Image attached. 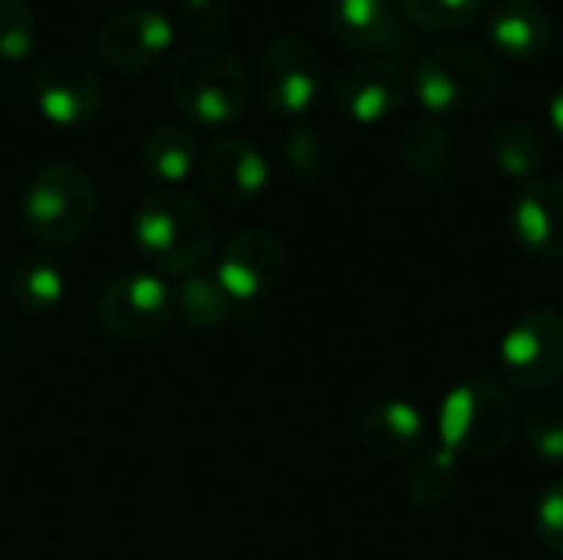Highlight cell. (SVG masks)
<instances>
[{
  "label": "cell",
  "mask_w": 563,
  "mask_h": 560,
  "mask_svg": "<svg viewBox=\"0 0 563 560\" xmlns=\"http://www.w3.org/2000/svg\"><path fill=\"white\" fill-rule=\"evenodd\" d=\"M30 86L43 119L63 129L92 122L106 102V83L99 69L73 50L46 53L33 66Z\"/></svg>",
  "instance_id": "obj_7"
},
{
  "label": "cell",
  "mask_w": 563,
  "mask_h": 560,
  "mask_svg": "<svg viewBox=\"0 0 563 560\" xmlns=\"http://www.w3.org/2000/svg\"><path fill=\"white\" fill-rule=\"evenodd\" d=\"M254 89L277 116H303L323 89V59L297 33L274 36L254 66Z\"/></svg>",
  "instance_id": "obj_8"
},
{
  "label": "cell",
  "mask_w": 563,
  "mask_h": 560,
  "mask_svg": "<svg viewBox=\"0 0 563 560\" xmlns=\"http://www.w3.org/2000/svg\"><path fill=\"white\" fill-rule=\"evenodd\" d=\"M290 267L284 238L271 228H241L221 248L214 261V281L244 307L264 300L280 287Z\"/></svg>",
  "instance_id": "obj_10"
},
{
  "label": "cell",
  "mask_w": 563,
  "mask_h": 560,
  "mask_svg": "<svg viewBox=\"0 0 563 560\" xmlns=\"http://www.w3.org/2000/svg\"><path fill=\"white\" fill-rule=\"evenodd\" d=\"M399 162L402 168L432 188L452 185L465 168L462 139L439 119H412L399 135Z\"/></svg>",
  "instance_id": "obj_16"
},
{
  "label": "cell",
  "mask_w": 563,
  "mask_h": 560,
  "mask_svg": "<svg viewBox=\"0 0 563 560\" xmlns=\"http://www.w3.org/2000/svg\"><path fill=\"white\" fill-rule=\"evenodd\" d=\"M525 436L528 446L538 459L544 462H563V399L561 396H544L528 409L525 419Z\"/></svg>",
  "instance_id": "obj_25"
},
{
  "label": "cell",
  "mask_w": 563,
  "mask_h": 560,
  "mask_svg": "<svg viewBox=\"0 0 563 560\" xmlns=\"http://www.w3.org/2000/svg\"><path fill=\"white\" fill-rule=\"evenodd\" d=\"M181 20L198 36H221L234 23V0H181Z\"/></svg>",
  "instance_id": "obj_29"
},
{
  "label": "cell",
  "mask_w": 563,
  "mask_h": 560,
  "mask_svg": "<svg viewBox=\"0 0 563 560\" xmlns=\"http://www.w3.org/2000/svg\"><path fill=\"white\" fill-rule=\"evenodd\" d=\"M488 155L501 175L531 182L541 172V165L548 162V139L538 125H531L525 119H508V122L495 125V132L488 139Z\"/></svg>",
  "instance_id": "obj_22"
},
{
  "label": "cell",
  "mask_w": 563,
  "mask_h": 560,
  "mask_svg": "<svg viewBox=\"0 0 563 560\" xmlns=\"http://www.w3.org/2000/svg\"><path fill=\"white\" fill-rule=\"evenodd\" d=\"M429 426L416 403L409 399H379L360 419L363 446L386 462L416 459L426 446Z\"/></svg>",
  "instance_id": "obj_18"
},
{
  "label": "cell",
  "mask_w": 563,
  "mask_h": 560,
  "mask_svg": "<svg viewBox=\"0 0 563 560\" xmlns=\"http://www.w3.org/2000/svg\"><path fill=\"white\" fill-rule=\"evenodd\" d=\"M327 26L336 43L356 53L406 63L412 36L389 0H327Z\"/></svg>",
  "instance_id": "obj_13"
},
{
  "label": "cell",
  "mask_w": 563,
  "mask_h": 560,
  "mask_svg": "<svg viewBox=\"0 0 563 560\" xmlns=\"http://www.w3.org/2000/svg\"><path fill=\"white\" fill-rule=\"evenodd\" d=\"M534 528H538V538L541 545L563 560V479L551 482L541 498H538V508H534Z\"/></svg>",
  "instance_id": "obj_28"
},
{
  "label": "cell",
  "mask_w": 563,
  "mask_h": 560,
  "mask_svg": "<svg viewBox=\"0 0 563 560\" xmlns=\"http://www.w3.org/2000/svg\"><path fill=\"white\" fill-rule=\"evenodd\" d=\"M435 426L442 449L455 459H495L515 439L521 416L505 386L492 380H468L449 389Z\"/></svg>",
  "instance_id": "obj_2"
},
{
  "label": "cell",
  "mask_w": 563,
  "mask_h": 560,
  "mask_svg": "<svg viewBox=\"0 0 563 560\" xmlns=\"http://www.w3.org/2000/svg\"><path fill=\"white\" fill-rule=\"evenodd\" d=\"M485 33L495 50L511 59H538L551 53L558 40V26L548 7L534 0H498L488 10Z\"/></svg>",
  "instance_id": "obj_17"
},
{
  "label": "cell",
  "mask_w": 563,
  "mask_h": 560,
  "mask_svg": "<svg viewBox=\"0 0 563 560\" xmlns=\"http://www.w3.org/2000/svg\"><path fill=\"white\" fill-rule=\"evenodd\" d=\"M135 155H139V168L145 172V178L158 182L162 188H175L198 165V142L191 129L165 122L142 135Z\"/></svg>",
  "instance_id": "obj_20"
},
{
  "label": "cell",
  "mask_w": 563,
  "mask_h": 560,
  "mask_svg": "<svg viewBox=\"0 0 563 560\" xmlns=\"http://www.w3.org/2000/svg\"><path fill=\"white\" fill-rule=\"evenodd\" d=\"M99 195L92 178L79 165H46L40 168L20 201L23 228L33 241L49 248H69L82 241L96 221Z\"/></svg>",
  "instance_id": "obj_5"
},
{
  "label": "cell",
  "mask_w": 563,
  "mask_h": 560,
  "mask_svg": "<svg viewBox=\"0 0 563 560\" xmlns=\"http://www.w3.org/2000/svg\"><path fill=\"white\" fill-rule=\"evenodd\" d=\"M488 0H396L399 17H406L416 26L426 30H468L478 23V17H485Z\"/></svg>",
  "instance_id": "obj_24"
},
{
  "label": "cell",
  "mask_w": 563,
  "mask_h": 560,
  "mask_svg": "<svg viewBox=\"0 0 563 560\" xmlns=\"http://www.w3.org/2000/svg\"><path fill=\"white\" fill-rule=\"evenodd\" d=\"M96 320L115 340L145 343L172 323V287L155 271H122L102 287Z\"/></svg>",
  "instance_id": "obj_9"
},
{
  "label": "cell",
  "mask_w": 563,
  "mask_h": 560,
  "mask_svg": "<svg viewBox=\"0 0 563 560\" xmlns=\"http://www.w3.org/2000/svg\"><path fill=\"white\" fill-rule=\"evenodd\" d=\"M36 43V17L26 0H0V59H23Z\"/></svg>",
  "instance_id": "obj_27"
},
{
  "label": "cell",
  "mask_w": 563,
  "mask_h": 560,
  "mask_svg": "<svg viewBox=\"0 0 563 560\" xmlns=\"http://www.w3.org/2000/svg\"><path fill=\"white\" fill-rule=\"evenodd\" d=\"M409 86L435 116H475L495 102L501 66L478 46L442 43L416 63Z\"/></svg>",
  "instance_id": "obj_3"
},
{
  "label": "cell",
  "mask_w": 563,
  "mask_h": 560,
  "mask_svg": "<svg viewBox=\"0 0 563 560\" xmlns=\"http://www.w3.org/2000/svg\"><path fill=\"white\" fill-rule=\"evenodd\" d=\"M247 307L238 304L218 281L214 274H188L172 287V323H181L188 330L208 333L231 327Z\"/></svg>",
  "instance_id": "obj_19"
},
{
  "label": "cell",
  "mask_w": 563,
  "mask_h": 560,
  "mask_svg": "<svg viewBox=\"0 0 563 560\" xmlns=\"http://www.w3.org/2000/svg\"><path fill=\"white\" fill-rule=\"evenodd\" d=\"M201 182L208 195L228 208L251 205L267 188L271 168L264 152L244 135H221L201 155Z\"/></svg>",
  "instance_id": "obj_14"
},
{
  "label": "cell",
  "mask_w": 563,
  "mask_h": 560,
  "mask_svg": "<svg viewBox=\"0 0 563 560\" xmlns=\"http://www.w3.org/2000/svg\"><path fill=\"white\" fill-rule=\"evenodd\" d=\"M548 116H551V125H554V132L563 139V86L551 96V106H548Z\"/></svg>",
  "instance_id": "obj_30"
},
{
  "label": "cell",
  "mask_w": 563,
  "mask_h": 560,
  "mask_svg": "<svg viewBox=\"0 0 563 560\" xmlns=\"http://www.w3.org/2000/svg\"><path fill=\"white\" fill-rule=\"evenodd\" d=\"M139 257L162 277H188L214 251V221L208 208L178 188L148 191L129 221Z\"/></svg>",
  "instance_id": "obj_1"
},
{
  "label": "cell",
  "mask_w": 563,
  "mask_h": 560,
  "mask_svg": "<svg viewBox=\"0 0 563 560\" xmlns=\"http://www.w3.org/2000/svg\"><path fill=\"white\" fill-rule=\"evenodd\" d=\"M511 234L538 261H563V178H531L511 198Z\"/></svg>",
  "instance_id": "obj_15"
},
{
  "label": "cell",
  "mask_w": 563,
  "mask_h": 560,
  "mask_svg": "<svg viewBox=\"0 0 563 560\" xmlns=\"http://www.w3.org/2000/svg\"><path fill=\"white\" fill-rule=\"evenodd\" d=\"M280 162L294 178H313L320 175L323 162H327V142L323 135L307 125V122H294L284 135H280Z\"/></svg>",
  "instance_id": "obj_26"
},
{
  "label": "cell",
  "mask_w": 563,
  "mask_h": 560,
  "mask_svg": "<svg viewBox=\"0 0 563 560\" xmlns=\"http://www.w3.org/2000/svg\"><path fill=\"white\" fill-rule=\"evenodd\" d=\"M455 485H459V459L439 446L426 455H416L406 479V495L419 508H439L449 502Z\"/></svg>",
  "instance_id": "obj_23"
},
{
  "label": "cell",
  "mask_w": 563,
  "mask_h": 560,
  "mask_svg": "<svg viewBox=\"0 0 563 560\" xmlns=\"http://www.w3.org/2000/svg\"><path fill=\"white\" fill-rule=\"evenodd\" d=\"M409 96V76L402 63L386 56H366L356 63H346L333 76V102L336 109L363 125L383 122L393 112L402 109Z\"/></svg>",
  "instance_id": "obj_12"
},
{
  "label": "cell",
  "mask_w": 563,
  "mask_h": 560,
  "mask_svg": "<svg viewBox=\"0 0 563 560\" xmlns=\"http://www.w3.org/2000/svg\"><path fill=\"white\" fill-rule=\"evenodd\" d=\"M175 43V26L165 13L152 7H122L96 33V53L99 59L122 73H145L152 69Z\"/></svg>",
  "instance_id": "obj_11"
},
{
  "label": "cell",
  "mask_w": 563,
  "mask_h": 560,
  "mask_svg": "<svg viewBox=\"0 0 563 560\" xmlns=\"http://www.w3.org/2000/svg\"><path fill=\"white\" fill-rule=\"evenodd\" d=\"M501 373L518 393H548L563 380V314L525 310L501 340Z\"/></svg>",
  "instance_id": "obj_6"
},
{
  "label": "cell",
  "mask_w": 563,
  "mask_h": 560,
  "mask_svg": "<svg viewBox=\"0 0 563 560\" xmlns=\"http://www.w3.org/2000/svg\"><path fill=\"white\" fill-rule=\"evenodd\" d=\"M7 297L13 300L16 310H23L30 317H46L63 304L66 277H63L59 264H53L40 254H23L7 271Z\"/></svg>",
  "instance_id": "obj_21"
},
{
  "label": "cell",
  "mask_w": 563,
  "mask_h": 560,
  "mask_svg": "<svg viewBox=\"0 0 563 560\" xmlns=\"http://www.w3.org/2000/svg\"><path fill=\"white\" fill-rule=\"evenodd\" d=\"M168 89L178 112L198 125H228L251 99V79L241 59L208 43L185 50L172 63Z\"/></svg>",
  "instance_id": "obj_4"
}]
</instances>
